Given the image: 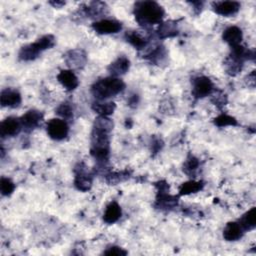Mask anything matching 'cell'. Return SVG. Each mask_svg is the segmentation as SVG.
Listing matches in <instances>:
<instances>
[{"instance_id": "d4e9b609", "label": "cell", "mask_w": 256, "mask_h": 256, "mask_svg": "<svg viewBox=\"0 0 256 256\" xmlns=\"http://www.w3.org/2000/svg\"><path fill=\"white\" fill-rule=\"evenodd\" d=\"M203 187H204V183L202 181L190 180L181 184L179 188V195L183 196V195H189L192 193H197L201 191Z\"/></svg>"}, {"instance_id": "52a82bcc", "label": "cell", "mask_w": 256, "mask_h": 256, "mask_svg": "<svg viewBox=\"0 0 256 256\" xmlns=\"http://www.w3.org/2000/svg\"><path fill=\"white\" fill-rule=\"evenodd\" d=\"M214 90V84L209 77L198 76L192 80V95L196 99L209 96Z\"/></svg>"}, {"instance_id": "836d02e7", "label": "cell", "mask_w": 256, "mask_h": 256, "mask_svg": "<svg viewBox=\"0 0 256 256\" xmlns=\"http://www.w3.org/2000/svg\"><path fill=\"white\" fill-rule=\"evenodd\" d=\"M128 102H129V105H130V106H132V105H134V106L137 105V103L139 102V97H138V95H136V94L132 95Z\"/></svg>"}, {"instance_id": "44dd1931", "label": "cell", "mask_w": 256, "mask_h": 256, "mask_svg": "<svg viewBox=\"0 0 256 256\" xmlns=\"http://www.w3.org/2000/svg\"><path fill=\"white\" fill-rule=\"evenodd\" d=\"M178 32L179 31H178V27H177V22L173 21V20L161 22L157 29V35L160 39L174 37L178 34Z\"/></svg>"}, {"instance_id": "9a60e30c", "label": "cell", "mask_w": 256, "mask_h": 256, "mask_svg": "<svg viewBox=\"0 0 256 256\" xmlns=\"http://www.w3.org/2000/svg\"><path fill=\"white\" fill-rule=\"evenodd\" d=\"M57 80L67 91L75 90L79 85V80L71 69L61 70L57 75Z\"/></svg>"}, {"instance_id": "d6a6232c", "label": "cell", "mask_w": 256, "mask_h": 256, "mask_svg": "<svg viewBox=\"0 0 256 256\" xmlns=\"http://www.w3.org/2000/svg\"><path fill=\"white\" fill-rule=\"evenodd\" d=\"M215 91V90H214ZM213 91V93L211 94V95H213V98H212V102L215 104V105H217V106H219V105H225V103H226V101H227V98H226V95L225 94H223L222 92H219V93H215Z\"/></svg>"}, {"instance_id": "4316f807", "label": "cell", "mask_w": 256, "mask_h": 256, "mask_svg": "<svg viewBox=\"0 0 256 256\" xmlns=\"http://www.w3.org/2000/svg\"><path fill=\"white\" fill-rule=\"evenodd\" d=\"M56 114L61 117V119H64L65 121L71 120L73 118V108L69 102H63L61 103L55 110Z\"/></svg>"}, {"instance_id": "484cf974", "label": "cell", "mask_w": 256, "mask_h": 256, "mask_svg": "<svg viewBox=\"0 0 256 256\" xmlns=\"http://www.w3.org/2000/svg\"><path fill=\"white\" fill-rule=\"evenodd\" d=\"M167 56V52L165 50V48L163 46H156L154 49L150 50L147 54L146 57L147 59H149L151 62L155 63V64H160L162 62L165 61Z\"/></svg>"}, {"instance_id": "d6986e66", "label": "cell", "mask_w": 256, "mask_h": 256, "mask_svg": "<svg viewBox=\"0 0 256 256\" xmlns=\"http://www.w3.org/2000/svg\"><path fill=\"white\" fill-rule=\"evenodd\" d=\"M244 234V230L237 221L228 222L223 229V238L226 241H237Z\"/></svg>"}, {"instance_id": "f1b7e54d", "label": "cell", "mask_w": 256, "mask_h": 256, "mask_svg": "<svg viewBox=\"0 0 256 256\" xmlns=\"http://www.w3.org/2000/svg\"><path fill=\"white\" fill-rule=\"evenodd\" d=\"M15 190V184L7 177H1L0 180V191L3 196H10Z\"/></svg>"}, {"instance_id": "f546056e", "label": "cell", "mask_w": 256, "mask_h": 256, "mask_svg": "<svg viewBox=\"0 0 256 256\" xmlns=\"http://www.w3.org/2000/svg\"><path fill=\"white\" fill-rule=\"evenodd\" d=\"M198 167H199V161H198V159L195 158L194 156L190 155V156L186 159V161H185V163H184V165H183V171H184L186 174L191 175L192 173H194V172L197 170Z\"/></svg>"}, {"instance_id": "603a6c76", "label": "cell", "mask_w": 256, "mask_h": 256, "mask_svg": "<svg viewBox=\"0 0 256 256\" xmlns=\"http://www.w3.org/2000/svg\"><path fill=\"white\" fill-rule=\"evenodd\" d=\"M242 229L245 231H251L256 227V208L252 207L245 212L237 221Z\"/></svg>"}, {"instance_id": "8fae6325", "label": "cell", "mask_w": 256, "mask_h": 256, "mask_svg": "<svg viewBox=\"0 0 256 256\" xmlns=\"http://www.w3.org/2000/svg\"><path fill=\"white\" fill-rule=\"evenodd\" d=\"M42 120H43V113L35 109L28 110L25 114H23L20 117L22 128L27 132H30L33 129L37 128L40 125Z\"/></svg>"}, {"instance_id": "ba28073f", "label": "cell", "mask_w": 256, "mask_h": 256, "mask_svg": "<svg viewBox=\"0 0 256 256\" xmlns=\"http://www.w3.org/2000/svg\"><path fill=\"white\" fill-rule=\"evenodd\" d=\"M75 178H74V186L76 189L82 192L88 191L92 186L93 177L90 172L87 170V167L83 163H78L74 169Z\"/></svg>"}, {"instance_id": "5b68a950", "label": "cell", "mask_w": 256, "mask_h": 256, "mask_svg": "<svg viewBox=\"0 0 256 256\" xmlns=\"http://www.w3.org/2000/svg\"><path fill=\"white\" fill-rule=\"evenodd\" d=\"M157 196L155 201V207L159 209L173 208L177 204V197L169 194V186L165 181H159L156 183Z\"/></svg>"}, {"instance_id": "3957f363", "label": "cell", "mask_w": 256, "mask_h": 256, "mask_svg": "<svg viewBox=\"0 0 256 256\" xmlns=\"http://www.w3.org/2000/svg\"><path fill=\"white\" fill-rule=\"evenodd\" d=\"M125 88V83L118 77H105L96 80L91 86V93L97 100H106L111 98Z\"/></svg>"}, {"instance_id": "ac0fdd59", "label": "cell", "mask_w": 256, "mask_h": 256, "mask_svg": "<svg viewBox=\"0 0 256 256\" xmlns=\"http://www.w3.org/2000/svg\"><path fill=\"white\" fill-rule=\"evenodd\" d=\"M124 37H125V40L137 50H143L147 48L149 44V38L141 34L139 31H135V30L127 31Z\"/></svg>"}, {"instance_id": "ffe728a7", "label": "cell", "mask_w": 256, "mask_h": 256, "mask_svg": "<svg viewBox=\"0 0 256 256\" xmlns=\"http://www.w3.org/2000/svg\"><path fill=\"white\" fill-rule=\"evenodd\" d=\"M122 215V209L116 201L110 202L104 211L103 220L107 224H113L117 222Z\"/></svg>"}, {"instance_id": "2e32d148", "label": "cell", "mask_w": 256, "mask_h": 256, "mask_svg": "<svg viewBox=\"0 0 256 256\" xmlns=\"http://www.w3.org/2000/svg\"><path fill=\"white\" fill-rule=\"evenodd\" d=\"M130 68V61L125 56H119L116 60H114L112 63L109 64L107 67L108 72L113 77H118L121 75H124L128 72Z\"/></svg>"}, {"instance_id": "4dcf8cb0", "label": "cell", "mask_w": 256, "mask_h": 256, "mask_svg": "<svg viewBox=\"0 0 256 256\" xmlns=\"http://www.w3.org/2000/svg\"><path fill=\"white\" fill-rule=\"evenodd\" d=\"M105 4L100 3V2H92L90 3L89 6L85 8V13L86 15H89L90 17H94L96 15H99L102 13V11L105 9Z\"/></svg>"}, {"instance_id": "cb8c5ba5", "label": "cell", "mask_w": 256, "mask_h": 256, "mask_svg": "<svg viewBox=\"0 0 256 256\" xmlns=\"http://www.w3.org/2000/svg\"><path fill=\"white\" fill-rule=\"evenodd\" d=\"M243 63H244L243 60H241L235 56H232L230 54L225 61V69L229 75L235 76L242 70Z\"/></svg>"}, {"instance_id": "7c38bea8", "label": "cell", "mask_w": 256, "mask_h": 256, "mask_svg": "<svg viewBox=\"0 0 256 256\" xmlns=\"http://www.w3.org/2000/svg\"><path fill=\"white\" fill-rule=\"evenodd\" d=\"M64 60L69 68L72 69H80L85 66L87 62V56L85 52L81 49H73L68 51L64 55Z\"/></svg>"}, {"instance_id": "6da1fadb", "label": "cell", "mask_w": 256, "mask_h": 256, "mask_svg": "<svg viewBox=\"0 0 256 256\" xmlns=\"http://www.w3.org/2000/svg\"><path fill=\"white\" fill-rule=\"evenodd\" d=\"M113 126V121L106 116H98L93 123L90 153L98 162H107L109 158L110 133Z\"/></svg>"}, {"instance_id": "277c9868", "label": "cell", "mask_w": 256, "mask_h": 256, "mask_svg": "<svg viewBox=\"0 0 256 256\" xmlns=\"http://www.w3.org/2000/svg\"><path fill=\"white\" fill-rule=\"evenodd\" d=\"M54 44H55V37L53 35L51 34L44 35L39 39H37L35 42L21 47L18 53V58L21 61H26V62L33 61L37 59L43 51L52 48Z\"/></svg>"}, {"instance_id": "83f0119b", "label": "cell", "mask_w": 256, "mask_h": 256, "mask_svg": "<svg viewBox=\"0 0 256 256\" xmlns=\"http://www.w3.org/2000/svg\"><path fill=\"white\" fill-rule=\"evenodd\" d=\"M214 124L218 127H226V126H237L238 122L236 120V118L222 113L220 115H218L216 118H214Z\"/></svg>"}, {"instance_id": "9c48e42d", "label": "cell", "mask_w": 256, "mask_h": 256, "mask_svg": "<svg viewBox=\"0 0 256 256\" xmlns=\"http://www.w3.org/2000/svg\"><path fill=\"white\" fill-rule=\"evenodd\" d=\"M93 30L100 35L115 34L122 29L121 22L114 19H101L92 24Z\"/></svg>"}, {"instance_id": "5bb4252c", "label": "cell", "mask_w": 256, "mask_h": 256, "mask_svg": "<svg viewBox=\"0 0 256 256\" xmlns=\"http://www.w3.org/2000/svg\"><path fill=\"white\" fill-rule=\"evenodd\" d=\"M21 94L12 88H6L1 91L0 103L2 107L16 108L21 104Z\"/></svg>"}, {"instance_id": "30bf717a", "label": "cell", "mask_w": 256, "mask_h": 256, "mask_svg": "<svg viewBox=\"0 0 256 256\" xmlns=\"http://www.w3.org/2000/svg\"><path fill=\"white\" fill-rule=\"evenodd\" d=\"M22 130V124L20 118L17 117H7L0 123V136L2 138L14 137L20 133Z\"/></svg>"}, {"instance_id": "8992f818", "label": "cell", "mask_w": 256, "mask_h": 256, "mask_svg": "<svg viewBox=\"0 0 256 256\" xmlns=\"http://www.w3.org/2000/svg\"><path fill=\"white\" fill-rule=\"evenodd\" d=\"M46 131L51 139L61 141L67 137L69 126L64 119L52 118L46 124Z\"/></svg>"}, {"instance_id": "4fadbf2b", "label": "cell", "mask_w": 256, "mask_h": 256, "mask_svg": "<svg viewBox=\"0 0 256 256\" xmlns=\"http://www.w3.org/2000/svg\"><path fill=\"white\" fill-rule=\"evenodd\" d=\"M241 5L237 1H217L212 3V8L214 12L218 15L229 17L236 14Z\"/></svg>"}, {"instance_id": "e575fe53", "label": "cell", "mask_w": 256, "mask_h": 256, "mask_svg": "<svg viewBox=\"0 0 256 256\" xmlns=\"http://www.w3.org/2000/svg\"><path fill=\"white\" fill-rule=\"evenodd\" d=\"M50 4L53 5V7L61 8L63 5H65V2H63V1H56V2H50Z\"/></svg>"}, {"instance_id": "1f68e13d", "label": "cell", "mask_w": 256, "mask_h": 256, "mask_svg": "<svg viewBox=\"0 0 256 256\" xmlns=\"http://www.w3.org/2000/svg\"><path fill=\"white\" fill-rule=\"evenodd\" d=\"M104 255H109V256H125L127 255V251L124 250L123 248L119 246H109L105 251H103Z\"/></svg>"}, {"instance_id": "e0dca14e", "label": "cell", "mask_w": 256, "mask_h": 256, "mask_svg": "<svg viewBox=\"0 0 256 256\" xmlns=\"http://www.w3.org/2000/svg\"><path fill=\"white\" fill-rule=\"evenodd\" d=\"M222 39L230 47H234L241 44L243 39V32L238 26H230L223 31Z\"/></svg>"}, {"instance_id": "7402d4cb", "label": "cell", "mask_w": 256, "mask_h": 256, "mask_svg": "<svg viewBox=\"0 0 256 256\" xmlns=\"http://www.w3.org/2000/svg\"><path fill=\"white\" fill-rule=\"evenodd\" d=\"M116 109V104L114 102H109L105 100H96L92 103V110L98 114V116H110Z\"/></svg>"}, {"instance_id": "7a4b0ae2", "label": "cell", "mask_w": 256, "mask_h": 256, "mask_svg": "<svg viewBox=\"0 0 256 256\" xmlns=\"http://www.w3.org/2000/svg\"><path fill=\"white\" fill-rule=\"evenodd\" d=\"M133 14L135 20L143 27L160 24L164 17L163 7L155 1H138L134 4Z\"/></svg>"}]
</instances>
